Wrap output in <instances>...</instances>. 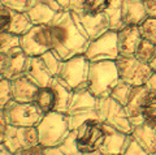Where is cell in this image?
I'll return each mask as SVG.
<instances>
[{
  "instance_id": "obj_47",
  "label": "cell",
  "mask_w": 156,
  "mask_h": 155,
  "mask_svg": "<svg viewBox=\"0 0 156 155\" xmlns=\"http://www.w3.org/2000/svg\"><path fill=\"white\" fill-rule=\"evenodd\" d=\"M83 155H104L100 150H95V151H91V153H85Z\"/></svg>"
},
{
  "instance_id": "obj_37",
  "label": "cell",
  "mask_w": 156,
  "mask_h": 155,
  "mask_svg": "<svg viewBox=\"0 0 156 155\" xmlns=\"http://www.w3.org/2000/svg\"><path fill=\"white\" fill-rule=\"evenodd\" d=\"M11 14L12 11L7 7L0 5V31H5L9 27V22H11Z\"/></svg>"
},
{
  "instance_id": "obj_1",
  "label": "cell",
  "mask_w": 156,
  "mask_h": 155,
  "mask_svg": "<svg viewBox=\"0 0 156 155\" xmlns=\"http://www.w3.org/2000/svg\"><path fill=\"white\" fill-rule=\"evenodd\" d=\"M50 26L53 45L52 50H55L64 60L86 52L90 39L74 12H57L55 18L50 22Z\"/></svg>"
},
{
  "instance_id": "obj_16",
  "label": "cell",
  "mask_w": 156,
  "mask_h": 155,
  "mask_svg": "<svg viewBox=\"0 0 156 155\" xmlns=\"http://www.w3.org/2000/svg\"><path fill=\"white\" fill-rule=\"evenodd\" d=\"M104 128H105V138L99 150L104 155H121V153L124 151L126 143L129 141L130 134H126L105 123H104Z\"/></svg>"
},
{
  "instance_id": "obj_30",
  "label": "cell",
  "mask_w": 156,
  "mask_h": 155,
  "mask_svg": "<svg viewBox=\"0 0 156 155\" xmlns=\"http://www.w3.org/2000/svg\"><path fill=\"white\" fill-rule=\"evenodd\" d=\"M58 147L65 155H83L77 146V130H72L69 135L58 145Z\"/></svg>"
},
{
  "instance_id": "obj_12",
  "label": "cell",
  "mask_w": 156,
  "mask_h": 155,
  "mask_svg": "<svg viewBox=\"0 0 156 155\" xmlns=\"http://www.w3.org/2000/svg\"><path fill=\"white\" fill-rule=\"evenodd\" d=\"M3 143L14 154L20 150L35 146L39 143L37 127H14L7 125Z\"/></svg>"
},
{
  "instance_id": "obj_2",
  "label": "cell",
  "mask_w": 156,
  "mask_h": 155,
  "mask_svg": "<svg viewBox=\"0 0 156 155\" xmlns=\"http://www.w3.org/2000/svg\"><path fill=\"white\" fill-rule=\"evenodd\" d=\"M120 81L116 60L92 61L90 64L87 89L96 98L109 96L112 89Z\"/></svg>"
},
{
  "instance_id": "obj_21",
  "label": "cell",
  "mask_w": 156,
  "mask_h": 155,
  "mask_svg": "<svg viewBox=\"0 0 156 155\" xmlns=\"http://www.w3.org/2000/svg\"><path fill=\"white\" fill-rule=\"evenodd\" d=\"M25 12L29 14L34 25H47L55 18L57 13L43 0H29Z\"/></svg>"
},
{
  "instance_id": "obj_5",
  "label": "cell",
  "mask_w": 156,
  "mask_h": 155,
  "mask_svg": "<svg viewBox=\"0 0 156 155\" xmlns=\"http://www.w3.org/2000/svg\"><path fill=\"white\" fill-rule=\"evenodd\" d=\"M96 115L100 121L108 124L126 134H131L133 132V125L129 120L125 107L111 96L98 98Z\"/></svg>"
},
{
  "instance_id": "obj_10",
  "label": "cell",
  "mask_w": 156,
  "mask_h": 155,
  "mask_svg": "<svg viewBox=\"0 0 156 155\" xmlns=\"http://www.w3.org/2000/svg\"><path fill=\"white\" fill-rule=\"evenodd\" d=\"M85 55L91 63L101 60H117V57L120 56L117 31L108 30L103 35L98 37L96 39H92Z\"/></svg>"
},
{
  "instance_id": "obj_40",
  "label": "cell",
  "mask_w": 156,
  "mask_h": 155,
  "mask_svg": "<svg viewBox=\"0 0 156 155\" xmlns=\"http://www.w3.org/2000/svg\"><path fill=\"white\" fill-rule=\"evenodd\" d=\"M7 120L4 116V110L0 108V143H3L4 141V134H5V129H7Z\"/></svg>"
},
{
  "instance_id": "obj_44",
  "label": "cell",
  "mask_w": 156,
  "mask_h": 155,
  "mask_svg": "<svg viewBox=\"0 0 156 155\" xmlns=\"http://www.w3.org/2000/svg\"><path fill=\"white\" fill-rule=\"evenodd\" d=\"M62 8V11H70V0H56Z\"/></svg>"
},
{
  "instance_id": "obj_38",
  "label": "cell",
  "mask_w": 156,
  "mask_h": 155,
  "mask_svg": "<svg viewBox=\"0 0 156 155\" xmlns=\"http://www.w3.org/2000/svg\"><path fill=\"white\" fill-rule=\"evenodd\" d=\"M13 155H44V151H43V146H42V145L38 143V145H35V146L20 150V151L14 153Z\"/></svg>"
},
{
  "instance_id": "obj_25",
  "label": "cell",
  "mask_w": 156,
  "mask_h": 155,
  "mask_svg": "<svg viewBox=\"0 0 156 155\" xmlns=\"http://www.w3.org/2000/svg\"><path fill=\"white\" fill-rule=\"evenodd\" d=\"M107 20L109 23V29L115 31H120L125 27V23L122 20V0H113L109 7L104 11Z\"/></svg>"
},
{
  "instance_id": "obj_49",
  "label": "cell",
  "mask_w": 156,
  "mask_h": 155,
  "mask_svg": "<svg viewBox=\"0 0 156 155\" xmlns=\"http://www.w3.org/2000/svg\"><path fill=\"white\" fill-rule=\"evenodd\" d=\"M154 155H156V154H154Z\"/></svg>"
},
{
  "instance_id": "obj_9",
  "label": "cell",
  "mask_w": 156,
  "mask_h": 155,
  "mask_svg": "<svg viewBox=\"0 0 156 155\" xmlns=\"http://www.w3.org/2000/svg\"><path fill=\"white\" fill-rule=\"evenodd\" d=\"M120 80H122L133 86H143L152 76V69L150 64L139 61L136 57L119 56L116 60Z\"/></svg>"
},
{
  "instance_id": "obj_32",
  "label": "cell",
  "mask_w": 156,
  "mask_h": 155,
  "mask_svg": "<svg viewBox=\"0 0 156 155\" xmlns=\"http://www.w3.org/2000/svg\"><path fill=\"white\" fill-rule=\"evenodd\" d=\"M20 46V35L11 31H0V52H8Z\"/></svg>"
},
{
  "instance_id": "obj_22",
  "label": "cell",
  "mask_w": 156,
  "mask_h": 155,
  "mask_svg": "<svg viewBox=\"0 0 156 155\" xmlns=\"http://www.w3.org/2000/svg\"><path fill=\"white\" fill-rule=\"evenodd\" d=\"M50 86H52V89L55 90V94H56V106H55V110L53 111H57V112H61V114H66L74 90L70 89L58 76L53 77L51 80Z\"/></svg>"
},
{
  "instance_id": "obj_46",
  "label": "cell",
  "mask_w": 156,
  "mask_h": 155,
  "mask_svg": "<svg viewBox=\"0 0 156 155\" xmlns=\"http://www.w3.org/2000/svg\"><path fill=\"white\" fill-rule=\"evenodd\" d=\"M150 67H151V69H152V72H155L156 73V47H155V52H154V56H152V59L150 60Z\"/></svg>"
},
{
  "instance_id": "obj_43",
  "label": "cell",
  "mask_w": 156,
  "mask_h": 155,
  "mask_svg": "<svg viewBox=\"0 0 156 155\" xmlns=\"http://www.w3.org/2000/svg\"><path fill=\"white\" fill-rule=\"evenodd\" d=\"M5 63H7V52H0V77H3Z\"/></svg>"
},
{
  "instance_id": "obj_35",
  "label": "cell",
  "mask_w": 156,
  "mask_h": 155,
  "mask_svg": "<svg viewBox=\"0 0 156 155\" xmlns=\"http://www.w3.org/2000/svg\"><path fill=\"white\" fill-rule=\"evenodd\" d=\"M121 155H150V154L146 151V150L133 138V135L130 134L129 141L126 143L124 151L121 153Z\"/></svg>"
},
{
  "instance_id": "obj_36",
  "label": "cell",
  "mask_w": 156,
  "mask_h": 155,
  "mask_svg": "<svg viewBox=\"0 0 156 155\" xmlns=\"http://www.w3.org/2000/svg\"><path fill=\"white\" fill-rule=\"evenodd\" d=\"M0 2H2V5L17 12H25L29 4V0H0Z\"/></svg>"
},
{
  "instance_id": "obj_29",
  "label": "cell",
  "mask_w": 156,
  "mask_h": 155,
  "mask_svg": "<svg viewBox=\"0 0 156 155\" xmlns=\"http://www.w3.org/2000/svg\"><path fill=\"white\" fill-rule=\"evenodd\" d=\"M138 27H139L140 35H142L143 39L154 43L156 46V18L148 17L147 20L143 21Z\"/></svg>"
},
{
  "instance_id": "obj_31",
  "label": "cell",
  "mask_w": 156,
  "mask_h": 155,
  "mask_svg": "<svg viewBox=\"0 0 156 155\" xmlns=\"http://www.w3.org/2000/svg\"><path fill=\"white\" fill-rule=\"evenodd\" d=\"M155 47L156 46L154 45V43H151V42L146 41V39H142V42H140L139 46H138V50H136L134 57H136L139 61L148 64L150 60L152 59V56H154Z\"/></svg>"
},
{
  "instance_id": "obj_8",
  "label": "cell",
  "mask_w": 156,
  "mask_h": 155,
  "mask_svg": "<svg viewBox=\"0 0 156 155\" xmlns=\"http://www.w3.org/2000/svg\"><path fill=\"white\" fill-rule=\"evenodd\" d=\"M91 61L85 54L73 56L64 61L58 77L73 90L87 88Z\"/></svg>"
},
{
  "instance_id": "obj_23",
  "label": "cell",
  "mask_w": 156,
  "mask_h": 155,
  "mask_svg": "<svg viewBox=\"0 0 156 155\" xmlns=\"http://www.w3.org/2000/svg\"><path fill=\"white\" fill-rule=\"evenodd\" d=\"M113 0H70V11L76 13H103Z\"/></svg>"
},
{
  "instance_id": "obj_14",
  "label": "cell",
  "mask_w": 156,
  "mask_h": 155,
  "mask_svg": "<svg viewBox=\"0 0 156 155\" xmlns=\"http://www.w3.org/2000/svg\"><path fill=\"white\" fill-rule=\"evenodd\" d=\"M76 14L81 22L82 27H83L86 35L89 37L90 42L92 39H96L98 37L103 35L108 30H111L104 12L98 13V14H87V13H76Z\"/></svg>"
},
{
  "instance_id": "obj_39",
  "label": "cell",
  "mask_w": 156,
  "mask_h": 155,
  "mask_svg": "<svg viewBox=\"0 0 156 155\" xmlns=\"http://www.w3.org/2000/svg\"><path fill=\"white\" fill-rule=\"evenodd\" d=\"M147 16L151 18H156V0H144Z\"/></svg>"
},
{
  "instance_id": "obj_17",
  "label": "cell",
  "mask_w": 156,
  "mask_h": 155,
  "mask_svg": "<svg viewBox=\"0 0 156 155\" xmlns=\"http://www.w3.org/2000/svg\"><path fill=\"white\" fill-rule=\"evenodd\" d=\"M147 18L144 0H122V20L125 26H139Z\"/></svg>"
},
{
  "instance_id": "obj_15",
  "label": "cell",
  "mask_w": 156,
  "mask_h": 155,
  "mask_svg": "<svg viewBox=\"0 0 156 155\" xmlns=\"http://www.w3.org/2000/svg\"><path fill=\"white\" fill-rule=\"evenodd\" d=\"M142 35H140L138 26H125L117 31V43H119V52L120 56L133 57L138 50L139 43L142 42Z\"/></svg>"
},
{
  "instance_id": "obj_28",
  "label": "cell",
  "mask_w": 156,
  "mask_h": 155,
  "mask_svg": "<svg viewBox=\"0 0 156 155\" xmlns=\"http://www.w3.org/2000/svg\"><path fill=\"white\" fill-rule=\"evenodd\" d=\"M41 57L43 59V61L46 63L47 68L50 69V72L52 73L53 77H56L60 74L61 72V68H62V64H64V59L57 54V52L55 50H50L44 52L43 55H41Z\"/></svg>"
},
{
  "instance_id": "obj_18",
  "label": "cell",
  "mask_w": 156,
  "mask_h": 155,
  "mask_svg": "<svg viewBox=\"0 0 156 155\" xmlns=\"http://www.w3.org/2000/svg\"><path fill=\"white\" fill-rule=\"evenodd\" d=\"M26 60H27V56L20 46L9 50L7 52V63H5V68H4L3 77L12 81L14 78H17V77L22 76Z\"/></svg>"
},
{
  "instance_id": "obj_4",
  "label": "cell",
  "mask_w": 156,
  "mask_h": 155,
  "mask_svg": "<svg viewBox=\"0 0 156 155\" xmlns=\"http://www.w3.org/2000/svg\"><path fill=\"white\" fill-rule=\"evenodd\" d=\"M96 103L98 98L87 88L74 90L66 112L72 130H77L87 120H99L96 115Z\"/></svg>"
},
{
  "instance_id": "obj_34",
  "label": "cell",
  "mask_w": 156,
  "mask_h": 155,
  "mask_svg": "<svg viewBox=\"0 0 156 155\" xmlns=\"http://www.w3.org/2000/svg\"><path fill=\"white\" fill-rule=\"evenodd\" d=\"M9 100H12L11 81L0 77V108H4Z\"/></svg>"
},
{
  "instance_id": "obj_42",
  "label": "cell",
  "mask_w": 156,
  "mask_h": 155,
  "mask_svg": "<svg viewBox=\"0 0 156 155\" xmlns=\"http://www.w3.org/2000/svg\"><path fill=\"white\" fill-rule=\"evenodd\" d=\"M44 155H65L62 150L58 146H50V147H43Z\"/></svg>"
},
{
  "instance_id": "obj_41",
  "label": "cell",
  "mask_w": 156,
  "mask_h": 155,
  "mask_svg": "<svg viewBox=\"0 0 156 155\" xmlns=\"http://www.w3.org/2000/svg\"><path fill=\"white\" fill-rule=\"evenodd\" d=\"M144 86L147 88L150 94H156V73H155V72L152 73V76L148 78V81L146 82Z\"/></svg>"
},
{
  "instance_id": "obj_24",
  "label": "cell",
  "mask_w": 156,
  "mask_h": 155,
  "mask_svg": "<svg viewBox=\"0 0 156 155\" xmlns=\"http://www.w3.org/2000/svg\"><path fill=\"white\" fill-rule=\"evenodd\" d=\"M33 103L35 104L44 115L55 110L56 94H55V90L52 89V86L48 85V86L39 88L38 91L35 93V96H34Z\"/></svg>"
},
{
  "instance_id": "obj_6",
  "label": "cell",
  "mask_w": 156,
  "mask_h": 155,
  "mask_svg": "<svg viewBox=\"0 0 156 155\" xmlns=\"http://www.w3.org/2000/svg\"><path fill=\"white\" fill-rule=\"evenodd\" d=\"M3 110L8 125L14 127H37L44 116V114L33 102L23 103L12 99Z\"/></svg>"
},
{
  "instance_id": "obj_3",
  "label": "cell",
  "mask_w": 156,
  "mask_h": 155,
  "mask_svg": "<svg viewBox=\"0 0 156 155\" xmlns=\"http://www.w3.org/2000/svg\"><path fill=\"white\" fill-rule=\"evenodd\" d=\"M39 143L43 147L58 146L72 132L66 114L51 111L42 117L37 125Z\"/></svg>"
},
{
  "instance_id": "obj_7",
  "label": "cell",
  "mask_w": 156,
  "mask_h": 155,
  "mask_svg": "<svg viewBox=\"0 0 156 155\" xmlns=\"http://www.w3.org/2000/svg\"><path fill=\"white\" fill-rule=\"evenodd\" d=\"M20 47L26 56H41L52 50V34L50 23L34 25L27 33L20 35Z\"/></svg>"
},
{
  "instance_id": "obj_27",
  "label": "cell",
  "mask_w": 156,
  "mask_h": 155,
  "mask_svg": "<svg viewBox=\"0 0 156 155\" xmlns=\"http://www.w3.org/2000/svg\"><path fill=\"white\" fill-rule=\"evenodd\" d=\"M135 86L128 84V82H125L122 80H120L119 82L116 84V86L113 89H112L109 96L111 98H113L115 100H117L120 104H122L124 107L126 104H128V102L130 99V95L133 93Z\"/></svg>"
},
{
  "instance_id": "obj_11",
  "label": "cell",
  "mask_w": 156,
  "mask_h": 155,
  "mask_svg": "<svg viewBox=\"0 0 156 155\" xmlns=\"http://www.w3.org/2000/svg\"><path fill=\"white\" fill-rule=\"evenodd\" d=\"M104 138L105 128L100 120H87L77 129V146L82 154L99 150Z\"/></svg>"
},
{
  "instance_id": "obj_45",
  "label": "cell",
  "mask_w": 156,
  "mask_h": 155,
  "mask_svg": "<svg viewBox=\"0 0 156 155\" xmlns=\"http://www.w3.org/2000/svg\"><path fill=\"white\" fill-rule=\"evenodd\" d=\"M0 155H13V153L4 143H0Z\"/></svg>"
},
{
  "instance_id": "obj_33",
  "label": "cell",
  "mask_w": 156,
  "mask_h": 155,
  "mask_svg": "<svg viewBox=\"0 0 156 155\" xmlns=\"http://www.w3.org/2000/svg\"><path fill=\"white\" fill-rule=\"evenodd\" d=\"M142 114L144 116L146 121H148L151 124H156V94H150L147 95Z\"/></svg>"
},
{
  "instance_id": "obj_26",
  "label": "cell",
  "mask_w": 156,
  "mask_h": 155,
  "mask_svg": "<svg viewBox=\"0 0 156 155\" xmlns=\"http://www.w3.org/2000/svg\"><path fill=\"white\" fill-rule=\"evenodd\" d=\"M33 26H34V23L26 12L12 11L8 31L14 33V34H17V35H22V34L27 33Z\"/></svg>"
},
{
  "instance_id": "obj_19",
  "label": "cell",
  "mask_w": 156,
  "mask_h": 155,
  "mask_svg": "<svg viewBox=\"0 0 156 155\" xmlns=\"http://www.w3.org/2000/svg\"><path fill=\"white\" fill-rule=\"evenodd\" d=\"M131 135L150 155L156 154V124L144 121L133 129Z\"/></svg>"
},
{
  "instance_id": "obj_13",
  "label": "cell",
  "mask_w": 156,
  "mask_h": 155,
  "mask_svg": "<svg viewBox=\"0 0 156 155\" xmlns=\"http://www.w3.org/2000/svg\"><path fill=\"white\" fill-rule=\"evenodd\" d=\"M23 76L34 82L38 88L48 86L53 78L52 73L41 56H27L25 68H23Z\"/></svg>"
},
{
  "instance_id": "obj_20",
  "label": "cell",
  "mask_w": 156,
  "mask_h": 155,
  "mask_svg": "<svg viewBox=\"0 0 156 155\" xmlns=\"http://www.w3.org/2000/svg\"><path fill=\"white\" fill-rule=\"evenodd\" d=\"M11 88H12V99L16 102H23V103L33 102L35 93L39 89L34 82H31L23 74L11 81Z\"/></svg>"
},
{
  "instance_id": "obj_48",
  "label": "cell",
  "mask_w": 156,
  "mask_h": 155,
  "mask_svg": "<svg viewBox=\"0 0 156 155\" xmlns=\"http://www.w3.org/2000/svg\"><path fill=\"white\" fill-rule=\"evenodd\" d=\"M0 5H2V2H0Z\"/></svg>"
}]
</instances>
